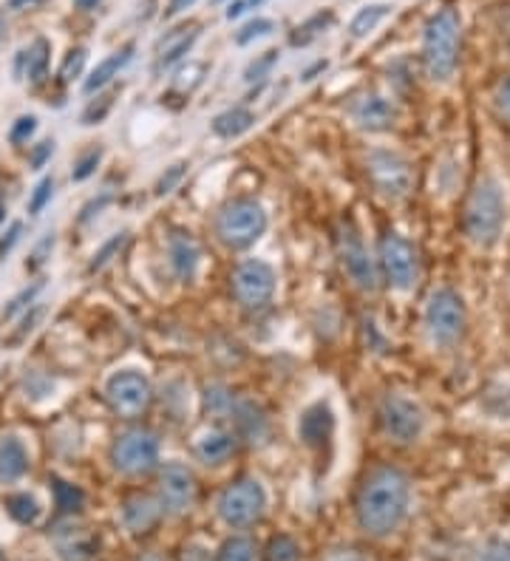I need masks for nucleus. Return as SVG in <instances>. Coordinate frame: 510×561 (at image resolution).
<instances>
[{"instance_id":"1","label":"nucleus","mask_w":510,"mask_h":561,"mask_svg":"<svg viewBox=\"0 0 510 561\" xmlns=\"http://www.w3.org/2000/svg\"><path fill=\"white\" fill-rule=\"evenodd\" d=\"M411 511V480L400 468L381 466L363 480L358 493V525L372 539H386L397 534Z\"/></svg>"},{"instance_id":"2","label":"nucleus","mask_w":510,"mask_h":561,"mask_svg":"<svg viewBox=\"0 0 510 561\" xmlns=\"http://www.w3.org/2000/svg\"><path fill=\"white\" fill-rule=\"evenodd\" d=\"M505 225H508V199H505L502 185H499V179L483 176L465 202V236L479 250H490L502 239Z\"/></svg>"},{"instance_id":"3","label":"nucleus","mask_w":510,"mask_h":561,"mask_svg":"<svg viewBox=\"0 0 510 561\" xmlns=\"http://www.w3.org/2000/svg\"><path fill=\"white\" fill-rule=\"evenodd\" d=\"M463 51V18L454 7L434 12L422 28V66L434 82H449Z\"/></svg>"},{"instance_id":"4","label":"nucleus","mask_w":510,"mask_h":561,"mask_svg":"<svg viewBox=\"0 0 510 561\" xmlns=\"http://www.w3.org/2000/svg\"><path fill=\"white\" fill-rule=\"evenodd\" d=\"M426 332L429 341L440 350H451L463 341L465 327H468V309H465L463 295L451 287H440L429 295L426 304Z\"/></svg>"},{"instance_id":"5","label":"nucleus","mask_w":510,"mask_h":561,"mask_svg":"<svg viewBox=\"0 0 510 561\" xmlns=\"http://www.w3.org/2000/svg\"><path fill=\"white\" fill-rule=\"evenodd\" d=\"M267 233V213L259 202H227L216 216V236L233 250H245Z\"/></svg>"},{"instance_id":"6","label":"nucleus","mask_w":510,"mask_h":561,"mask_svg":"<svg viewBox=\"0 0 510 561\" xmlns=\"http://www.w3.org/2000/svg\"><path fill=\"white\" fill-rule=\"evenodd\" d=\"M426 409L403 391H388L381 400V425L386 437L397 445H411L426 434Z\"/></svg>"},{"instance_id":"7","label":"nucleus","mask_w":510,"mask_h":561,"mask_svg":"<svg viewBox=\"0 0 510 561\" xmlns=\"http://www.w3.org/2000/svg\"><path fill=\"white\" fill-rule=\"evenodd\" d=\"M111 462L125 477H145L159 466V439L148 428H128L111 445Z\"/></svg>"},{"instance_id":"8","label":"nucleus","mask_w":510,"mask_h":561,"mask_svg":"<svg viewBox=\"0 0 510 561\" xmlns=\"http://www.w3.org/2000/svg\"><path fill=\"white\" fill-rule=\"evenodd\" d=\"M267 493L259 480H238L218 496V516L227 527H250L264 516Z\"/></svg>"},{"instance_id":"9","label":"nucleus","mask_w":510,"mask_h":561,"mask_svg":"<svg viewBox=\"0 0 510 561\" xmlns=\"http://www.w3.org/2000/svg\"><path fill=\"white\" fill-rule=\"evenodd\" d=\"M381 267L392 287L411 293L420 280V253L406 236L388 230L381 239Z\"/></svg>"},{"instance_id":"10","label":"nucleus","mask_w":510,"mask_h":561,"mask_svg":"<svg viewBox=\"0 0 510 561\" xmlns=\"http://www.w3.org/2000/svg\"><path fill=\"white\" fill-rule=\"evenodd\" d=\"M150 398H154L150 380L136 369L116 371L105 383V400L120 417H139L143 411H148Z\"/></svg>"},{"instance_id":"11","label":"nucleus","mask_w":510,"mask_h":561,"mask_svg":"<svg viewBox=\"0 0 510 561\" xmlns=\"http://www.w3.org/2000/svg\"><path fill=\"white\" fill-rule=\"evenodd\" d=\"M233 293L245 309H264L275 295V273L267 261L247 259L233 270Z\"/></svg>"},{"instance_id":"12","label":"nucleus","mask_w":510,"mask_h":561,"mask_svg":"<svg viewBox=\"0 0 510 561\" xmlns=\"http://www.w3.org/2000/svg\"><path fill=\"white\" fill-rule=\"evenodd\" d=\"M338 250L349 278L354 280V287L363 289V293H374L377 289V267H374L372 255H369L366 244H363L361 233H358V227L352 221H340Z\"/></svg>"},{"instance_id":"13","label":"nucleus","mask_w":510,"mask_h":561,"mask_svg":"<svg viewBox=\"0 0 510 561\" xmlns=\"http://www.w3.org/2000/svg\"><path fill=\"white\" fill-rule=\"evenodd\" d=\"M369 176H372L374 187L388 196V199H403L408 191L415 187V171L408 159H403L395 151H372L366 159Z\"/></svg>"},{"instance_id":"14","label":"nucleus","mask_w":510,"mask_h":561,"mask_svg":"<svg viewBox=\"0 0 510 561\" xmlns=\"http://www.w3.org/2000/svg\"><path fill=\"white\" fill-rule=\"evenodd\" d=\"M196 496L199 485L191 468L182 466V462H168V466L159 471V502H162L165 514H191L193 505H196Z\"/></svg>"},{"instance_id":"15","label":"nucleus","mask_w":510,"mask_h":561,"mask_svg":"<svg viewBox=\"0 0 510 561\" xmlns=\"http://www.w3.org/2000/svg\"><path fill=\"white\" fill-rule=\"evenodd\" d=\"M52 545H55L60 561H94L100 553V539H97L94 530L75 519L55 527Z\"/></svg>"},{"instance_id":"16","label":"nucleus","mask_w":510,"mask_h":561,"mask_svg":"<svg viewBox=\"0 0 510 561\" xmlns=\"http://www.w3.org/2000/svg\"><path fill=\"white\" fill-rule=\"evenodd\" d=\"M123 527L131 536H148L154 527L162 522L165 507L159 496H148V493H131L128 500L123 502Z\"/></svg>"},{"instance_id":"17","label":"nucleus","mask_w":510,"mask_h":561,"mask_svg":"<svg viewBox=\"0 0 510 561\" xmlns=\"http://www.w3.org/2000/svg\"><path fill=\"white\" fill-rule=\"evenodd\" d=\"M352 119L363 130H388L397 123V105L381 94H363L352 103Z\"/></svg>"},{"instance_id":"18","label":"nucleus","mask_w":510,"mask_h":561,"mask_svg":"<svg viewBox=\"0 0 510 561\" xmlns=\"http://www.w3.org/2000/svg\"><path fill=\"white\" fill-rule=\"evenodd\" d=\"M199 35H202V26H199L196 21L170 28L168 35L157 43V69H170V66H177L182 57L191 55V48L196 46Z\"/></svg>"},{"instance_id":"19","label":"nucleus","mask_w":510,"mask_h":561,"mask_svg":"<svg viewBox=\"0 0 510 561\" xmlns=\"http://www.w3.org/2000/svg\"><path fill=\"white\" fill-rule=\"evenodd\" d=\"M335 434V411L329 403H313L301 414L298 420V437L309 448H324Z\"/></svg>"},{"instance_id":"20","label":"nucleus","mask_w":510,"mask_h":561,"mask_svg":"<svg viewBox=\"0 0 510 561\" xmlns=\"http://www.w3.org/2000/svg\"><path fill=\"white\" fill-rule=\"evenodd\" d=\"M168 255L170 267H173L179 280L188 284V280L196 278L202 250H199V241L193 239V233H188V230H173L168 239Z\"/></svg>"},{"instance_id":"21","label":"nucleus","mask_w":510,"mask_h":561,"mask_svg":"<svg viewBox=\"0 0 510 561\" xmlns=\"http://www.w3.org/2000/svg\"><path fill=\"white\" fill-rule=\"evenodd\" d=\"M48 57H52V43L46 37H37L14 57V80L41 82L48 71Z\"/></svg>"},{"instance_id":"22","label":"nucleus","mask_w":510,"mask_h":561,"mask_svg":"<svg viewBox=\"0 0 510 561\" xmlns=\"http://www.w3.org/2000/svg\"><path fill=\"white\" fill-rule=\"evenodd\" d=\"M227 420L233 423V432H236L238 437L250 439V443H259V439L267 434L264 411L252 403V400H236L230 414H227Z\"/></svg>"},{"instance_id":"23","label":"nucleus","mask_w":510,"mask_h":561,"mask_svg":"<svg viewBox=\"0 0 510 561\" xmlns=\"http://www.w3.org/2000/svg\"><path fill=\"white\" fill-rule=\"evenodd\" d=\"M29 471V451L14 434L0 437V485H12Z\"/></svg>"},{"instance_id":"24","label":"nucleus","mask_w":510,"mask_h":561,"mask_svg":"<svg viewBox=\"0 0 510 561\" xmlns=\"http://www.w3.org/2000/svg\"><path fill=\"white\" fill-rule=\"evenodd\" d=\"M131 60H134V43L116 48L114 55H109L105 60L97 62V69L91 71L89 80L82 82V91H86V94H97V91H102L111 80H114V77H120V71H123Z\"/></svg>"},{"instance_id":"25","label":"nucleus","mask_w":510,"mask_h":561,"mask_svg":"<svg viewBox=\"0 0 510 561\" xmlns=\"http://www.w3.org/2000/svg\"><path fill=\"white\" fill-rule=\"evenodd\" d=\"M233 451H236V434L225 428H213L196 439V457L204 466H222L233 457Z\"/></svg>"},{"instance_id":"26","label":"nucleus","mask_w":510,"mask_h":561,"mask_svg":"<svg viewBox=\"0 0 510 561\" xmlns=\"http://www.w3.org/2000/svg\"><path fill=\"white\" fill-rule=\"evenodd\" d=\"M335 21H338V18H335L332 9H324V12L313 14L309 21H304L301 26L293 28V35H290V46H295V48L309 46V43L318 41L320 35H327L329 28L335 26Z\"/></svg>"},{"instance_id":"27","label":"nucleus","mask_w":510,"mask_h":561,"mask_svg":"<svg viewBox=\"0 0 510 561\" xmlns=\"http://www.w3.org/2000/svg\"><path fill=\"white\" fill-rule=\"evenodd\" d=\"M252 125H256V114L238 105V108L225 111V114H218V117L213 119V134L222 139H236L241 137L245 130H250Z\"/></svg>"},{"instance_id":"28","label":"nucleus","mask_w":510,"mask_h":561,"mask_svg":"<svg viewBox=\"0 0 510 561\" xmlns=\"http://www.w3.org/2000/svg\"><path fill=\"white\" fill-rule=\"evenodd\" d=\"M388 14H392V7H388V3H369V7H363L361 12L352 18V23H349V35H352L354 41H363V37L372 35L374 28L386 21Z\"/></svg>"},{"instance_id":"29","label":"nucleus","mask_w":510,"mask_h":561,"mask_svg":"<svg viewBox=\"0 0 510 561\" xmlns=\"http://www.w3.org/2000/svg\"><path fill=\"white\" fill-rule=\"evenodd\" d=\"M7 511L21 525H34V522L41 519V505H37L32 493H14V496H9Z\"/></svg>"},{"instance_id":"30","label":"nucleus","mask_w":510,"mask_h":561,"mask_svg":"<svg viewBox=\"0 0 510 561\" xmlns=\"http://www.w3.org/2000/svg\"><path fill=\"white\" fill-rule=\"evenodd\" d=\"M52 491H55V502L63 514H77L82 502H86V493L71 485V482L60 480V477H52Z\"/></svg>"},{"instance_id":"31","label":"nucleus","mask_w":510,"mask_h":561,"mask_svg":"<svg viewBox=\"0 0 510 561\" xmlns=\"http://www.w3.org/2000/svg\"><path fill=\"white\" fill-rule=\"evenodd\" d=\"M264 561H301V548L293 536H272L264 548Z\"/></svg>"},{"instance_id":"32","label":"nucleus","mask_w":510,"mask_h":561,"mask_svg":"<svg viewBox=\"0 0 510 561\" xmlns=\"http://www.w3.org/2000/svg\"><path fill=\"white\" fill-rule=\"evenodd\" d=\"M256 559V545L247 536H230V539L218 548L216 561H252Z\"/></svg>"},{"instance_id":"33","label":"nucleus","mask_w":510,"mask_h":561,"mask_svg":"<svg viewBox=\"0 0 510 561\" xmlns=\"http://www.w3.org/2000/svg\"><path fill=\"white\" fill-rule=\"evenodd\" d=\"M275 32V23L270 18H256V21L245 23V26L236 32V43L238 46H247L252 41H261V37H270Z\"/></svg>"},{"instance_id":"34","label":"nucleus","mask_w":510,"mask_h":561,"mask_svg":"<svg viewBox=\"0 0 510 561\" xmlns=\"http://www.w3.org/2000/svg\"><path fill=\"white\" fill-rule=\"evenodd\" d=\"M86 60H89V48H86V46L71 48V51L66 55V60H63V66H60V80L63 82H75L77 77L82 75V69H86Z\"/></svg>"},{"instance_id":"35","label":"nucleus","mask_w":510,"mask_h":561,"mask_svg":"<svg viewBox=\"0 0 510 561\" xmlns=\"http://www.w3.org/2000/svg\"><path fill=\"white\" fill-rule=\"evenodd\" d=\"M52 196H55V179L43 176L41 182L34 185L32 196H29V213H32V216H41V213L46 210L48 202H52Z\"/></svg>"},{"instance_id":"36","label":"nucleus","mask_w":510,"mask_h":561,"mask_svg":"<svg viewBox=\"0 0 510 561\" xmlns=\"http://www.w3.org/2000/svg\"><path fill=\"white\" fill-rule=\"evenodd\" d=\"M275 62H279V51H275V48H270V51H264V55L256 57V60L247 66L245 80L247 82L264 80V77H270V71H272V66H275Z\"/></svg>"},{"instance_id":"37","label":"nucleus","mask_w":510,"mask_h":561,"mask_svg":"<svg viewBox=\"0 0 510 561\" xmlns=\"http://www.w3.org/2000/svg\"><path fill=\"white\" fill-rule=\"evenodd\" d=\"M125 241H128V233L111 236V239L105 241V244H102V250H97V253H94V261H91V267H89L91 273H97V270L105 267V264H109V261L114 259V255L120 253V250H123Z\"/></svg>"},{"instance_id":"38","label":"nucleus","mask_w":510,"mask_h":561,"mask_svg":"<svg viewBox=\"0 0 510 561\" xmlns=\"http://www.w3.org/2000/svg\"><path fill=\"white\" fill-rule=\"evenodd\" d=\"M184 173H188V162H177V164H170V168H165V173L159 176L157 182V196H168V193H173V187L179 185L184 179Z\"/></svg>"},{"instance_id":"39","label":"nucleus","mask_w":510,"mask_h":561,"mask_svg":"<svg viewBox=\"0 0 510 561\" xmlns=\"http://www.w3.org/2000/svg\"><path fill=\"white\" fill-rule=\"evenodd\" d=\"M102 162V148H91L89 153H82L80 159H77L75 171H71V179L75 182H86L89 176H94L97 164Z\"/></svg>"},{"instance_id":"40","label":"nucleus","mask_w":510,"mask_h":561,"mask_svg":"<svg viewBox=\"0 0 510 561\" xmlns=\"http://www.w3.org/2000/svg\"><path fill=\"white\" fill-rule=\"evenodd\" d=\"M41 289H43V280H37V284H32V287L23 289L21 295H14L12 301H9V307L3 309V321H7V318H14V316H18V312H21V309L32 307L34 298H37V293H41Z\"/></svg>"},{"instance_id":"41","label":"nucleus","mask_w":510,"mask_h":561,"mask_svg":"<svg viewBox=\"0 0 510 561\" xmlns=\"http://www.w3.org/2000/svg\"><path fill=\"white\" fill-rule=\"evenodd\" d=\"M474 561H510V541L505 539L485 541Z\"/></svg>"},{"instance_id":"42","label":"nucleus","mask_w":510,"mask_h":561,"mask_svg":"<svg viewBox=\"0 0 510 561\" xmlns=\"http://www.w3.org/2000/svg\"><path fill=\"white\" fill-rule=\"evenodd\" d=\"M34 130H37V117H34V114H26V117H21L12 125V130H9V142L26 145L29 139L34 137Z\"/></svg>"},{"instance_id":"43","label":"nucleus","mask_w":510,"mask_h":561,"mask_svg":"<svg viewBox=\"0 0 510 561\" xmlns=\"http://www.w3.org/2000/svg\"><path fill=\"white\" fill-rule=\"evenodd\" d=\"M111 103H114V96H97L94 103L89 105V108H86V114H82V125H97L100 123L102 117H105V114H109V108H111Z\"/></svg>"},{"instance_id":"44","label":"nucleus","mask_w":510,"mask_h":561,"mask_svg":"<svg viewBox=\"0 0 510 561\" xmlns=\"http://www.w3.org/2000/svg\"><path fill=\"white\" fill-rule=\"evenodd\" d=\"M52 250H55V233H46V239H43L41 244L34 247L32 259L26 261V270H37V267H43V264H46V255L52 253Z\"/></svg>"},{"instance_id":"45","label":"nucleus","mask_w":510,"mask_h":561,"mask_svg":"<svg viewBox=\"0 0 510 561\" xmlns=\"http://www.w3.org/2000/svg\"><path fill=\"white\" fill-rule=\"evenodd\" d=\"M52 153H55V139H46V142L34 145L32 157H29V164H32L34 171H41L43 164H46L48 159H52Z\"/></svg>"},{"instance_id":"46","label":"nucleus","mask_w":510,"mask_h":561,"mask_svg":"<svg viewBox=\"0 0 510 561\" xmlns=\"http://www.w3.org/2000/svg\"><path fill=\"white\" fill-rule=\"evenodd\" d=\"M267 0H236V3H230L225 12L227 21H236V18H241V14H247L250 9H261L264 7Z\"/></svg>"},{"instance_id":"47","label":"nucleus","mask_w":510,"mask_h":561,"mask_svg":"<svg viewBox=\"0 0 510 561\" xmlns=\"http://www.w3.org/2000/svg\"><path fill=\"white\" fill-rule=\"evenodd\" d=\"M21 233H23V225H21V221H14V225L9 227V233L3 236V239H0V261L7 259L9 253H12V247L18 244V241H21Z\"/></svg>"},{"instance_id":"48","label":"nucleus","mask_w":510,"mask_h":561,"mask_svg":"<svg viewBox=\"0 0 510 561\" xmlns=\"http://www.w3.org/2000/svg\"><path fill=\"white\" fill-rule=\"evenodd\" d=\"M324 561H366V556L358 553V550L352 548H338V550H329V553L324 556Z\"/></svg>"},{"instance_id":"49","label":"nucleus","mask_w":510,"mask_h":561,"mask_svg":"<svg viewBox=\"0 0 510 561\" xmlns=\"http://www.w3.org/2000/svg\"><path fill=\"white\" fill-rule=\"evenodd\" d=\"M497 108L505 119H510V77L499 85L497 91Z\"/></svg>"},{"instance_id":"50","label":"nucleus","mask_w":510,"mask_h":561,"mask_svg":"<svg viewBox=\"0 0 510 561\" xmlns=\"http://www.w3.org/2000/svg\"><path fill=\"white\" fill-rule=\"evenodd\" d=\"M191 7H196V0H170L168 7H165V18L173 21V18H179V14L188 12Z\"/></svg>"},{"instance_id":"51","label":"nucleus","mask_w":510,"mask_h":561,"mask_svg":"<svg viewBox=\"0 0 510 561\" xmlns=\"http://www.w3.org/2000/svg\"><path fill=\"white\" fill-rule=\"evenodd\" d=\"M43 3H48V0H9V9H14V12H26V9L43 7Z\"/></svg>"},{"instance_id":"52","label":"nucleus","mask_w":510,"mask_h":561,"mask_svg":"<svg viewBox=\"0 0 510 561\" xmlns=\"http://www.w3.org/2000/svg\"><path fill=\"white\" fill-rule=\"evenodd\" d=\"M327 69H329V62H327V60H318V62H315V66H313V69H306L304 75H301V80H304V82L315 80V77H318L320 71H327Z\"/></svg>"},{"instance_id":"53","label":"nucleus","mask_w":510,"mask_h":561,"mask_svg":"<svg viewBox=\"0 0 510 561\" xmlns=\"http://www.w3.org/2000/svg\"><path fill=\"white\" fill-rule=\"evenodd\" d=\"M136 561H168V559H165V556H159V553H145V556H139Z\"/></svg>"},{"instance_id":"54","label":"nucleus","mask_w":510,"mask_h":561,"mask_svg":"<svg viewBox=\"0 0 510 561\" xmlns=\"http://www.w3.org/2000/svg\"><path fill=\"white\" fill-rule=\"evenodd\" d=\"M7 221V199H3V193H0V225Z\"/></svg>"},{"instance_id":"55","label":"nucleus","mask_w":510,"mask_h":561,"mask_svg":"<svg viewBox=\"0 0 510 561\" xmlns=\"http://www.w3.org/2000/svg\"><path fill=\"white\" fill-rule=\"evenodd\" d=\"M213 3H222V0H213Z\"/></svg>"}]
</instances>
